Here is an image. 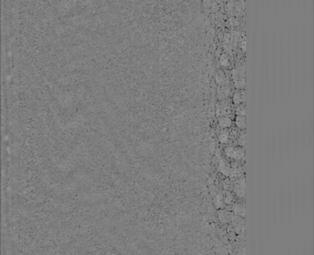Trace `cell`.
<instances>
[{
  "label": "cell",
  "mask_w": 314,
  "mask_h": 255,
  "mask_svg": "<svg viewBox=\"0 0 314 255\" xmlns=\"http://www.w3.org/2000/svg\"><path fill=\"white\" fill-rule=\"evenodd\" d=\"M230 139V132L229 131L224 129L221 132L219 135V140L221 143H226Z\"/></svg>",
  "instance_id": "obj_5"
},
{
  "label": "cell",
  "mask_w": 314,
  "mask_h": 255,
  "mask_svg": "<svg viewBox=\"0 0 314 255\" xmlns=\"http://www.w3.org/2000/svg\"><path fill=\"white\" fill-rule=\"evenodd\" d=\"M239 143L241 145H245V143H246V134H245V132L241 133L240 136L239 138Z\"/></svg>",
  "instance_id": "obj_10"
},
{
  "label": "cell",
  "mask_w": 314,
  "mask_h": 255,
  "mask_svg": "<svg viewBox=\"0 0 314 255\" xmlns=\"http://www.w3.org/2000/svg\"><path fill=\"white\" fill-rule=\"evenodd\" d=\"M236 124L239 128L243 129L245 127V116L237 115L236 117Z\"/></svg>",
  "instance_id": "obj_7"
},
{
  "label": "cell",
  "mask_w": 314,
  "mask_h": 255,
  "mask_svg": "<svg viewBox=\"0 0 314 255\" xmlns=\"http://www.w3.org/2000/svg\"><path fill=\"white\" fill-rule=\"evenodd\" d=\"M219 125L222 128L225 129V128L230 127L232 125V120L230 117H229L228 116H222V117H220L219 119Z\"/></svg>",
  "instance_id": "obj_2"
},
{
  "label": "cell",
  "mask_w": 314,
  "mask_h": 255,
  "mask_svg": "<svg viewBox=\"0 0 314 255\" xmlns=\"http://www.w3.org/2000/svg\"><path fill=\"white\" fill-rule=\"evenodd\" d=\"M230 110V106L226 102H221L217 105V114L218 115L225 116Z\"/></svg>",
  "instance_id": "obj_1"
},
{
  "label": "cell",
  "mask_w": 314,
  "mask_h": 255,
  "mask_svg": "<svg viewBox=\"0 0 314 255\" xmlns=\"http://www.w3.org/2000/svg\"><path fill=\"white\" fill-rule=\"evenodd\" d=\"M236 113H237V115H241V116H245V113H246V108H245V105L243 104H241L236 108Z\"/></svg>",
  "instance_id": "obj_8"
},
{
  "label": "cell",
  "mask_w": 314,
  "mask_h": 255,
  "mask_svg": "<svg viewBox=\"0 0 314 255\" xmlns=\"http://www.w3.org/2000/svg\"><path fill=\"white\" fill-rule=\"evenodd\" d=\"M245 90L242 91H236L233 95V102L236 104H239L245 101Z\"/></svg>",
  "instance_id": "obj_3"
},
{
  "label": "cell",
  "mask_w": 314,
  "mask_h": 255,
  "mask_svg": "<svg viewBox=\"0 0 314 255\" xmlns=\"http://www.w3.org/2000/svg\"><path fill=\"white\" fill-rule=\"evenodd\" d=\"M220 60H221V64L224 66H227L229 64V63H230V61H229V58H227V55H224V54L221 55Z\"/></svg>",
  "instance_id": "obj_9"
},
{
  "label": "cell",
  "mask_w": 314,
  "mask_h": 255,
  "mask_svg": "<svg viewBox=\"0 0 314 255\" xmlns=\"http://www.w3.org/2000/svg\"><path fill=\"white\" fill-rule=\"evenodd\" d=\"M225 76H224V74H221V73H219V74L217 76V78H216V80H217V82L219 84H221V85H222L223 83H224L225 82Z\"/></svg>",
  "instance_id": "obj_11"
},
{
  "label": "cell",
  "mask_w": 314,
  "mask_h": 255,
  "mask_svg": "<svg viewBox=\"0 0 314 255\" xmlns=\"http://www.w3.org/2000/svg\"><path fill=\"white\" fill-rule=\"evenodd\" d=\"M244 155H245V153H244V150H242V148L234 147V150H233V156H232V158H233V159H240L243 157Z\"/></svg>",
  "instance_id": "obj_6"
},
{
  "label": "cell",
  "mask_w": 314,
  "mask_h": 255,
  "mask_svg": "<svg viewBox=\"0 0 314 255\" xmlns=\"http://www.w3.org/2000/svg\"><path fill=\"white\" fill-rule=\"evenodd\" d=\"M230 88L226 85H223L218 88V94L219 98H221V99H224V98L227 97V96L230 94Z\"/></svg>",
  "instance_id": "obj_4"
}]
</instances>
